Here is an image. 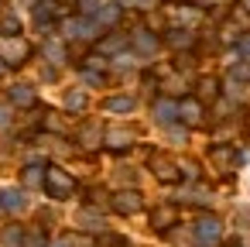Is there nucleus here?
Listing matches in <instances>:
<instances>
[{"label": "nucleus", "instance_id": "1", "mask_svg": "<svg viewBox=\"0 0 250 247\" xmlns=\"http://www.w3.org/2000/svg\"><path fill=\"white\" fill-rule=\"evenodd\" d=\"M192 233H195V237H192L195 247H219V244H223V226H219L216 216H199Z\"/></svg>", "mask_w": 250, "mask_h": 247}, {"label": "nucleus", "instance_id": "2", "mask_svg": "<svg viewBox=\"0 0 250 247\" xmlns=\"http://www.w3.org/2000/svg\"><path fill=\"white\" fill-rule=\"evenodd\" d=\"M72 189H76V182H72L69 172H62V168H45V192H48L52 199H69Z\"/></svg>", "mask_w": 250, "mask_h": 247}, {"label": "nucleus", "instance_id": "3", "mask_svg": "<svg viewBox=\"0 0 250 247\" xmlns=\"http://www.w3.org/2000/svg\"><path fill=\"white\" fill-rule=\"evenodd\" d=\"M151 172H154L158 182H178V179H182V168H178L171 158H161V155L151 158Z\"/></svg>", "mask_w": 250, "mask_h": 247}, {"label": "nucleus", "instance_id": "4", "mask_svg": "<svg viewBox=\"0 0 250 247\" xmlns=\"http://www.w3.org/2000/svg\"><path fill=\"white\" fill-rule=\"evenodd\" d=\"M110 206L117 209V213H137L141 206H144V199H141V192H134V189H124V192H113V199H110Z\"/></svg>", "mask_w": 250, "mask_h": 247}, {"label": "nucleus", "instance_id": "5", "mask_svg": "<svg viewBox=\"0 0 250 247\" xmlns=\"http://www.w3.org/2000/svg\"><path fill=\"white\" fill-rule=\"evenodd\" d=\"M28 42H21V38H0V55H4L7 62H24L28 59Z\"/></svg>", "mask_w": 250, "mask_h": 247}, {"label": "nucleus", "instance_id": "6", "mask_svg": "<svg viewBox=\"0 0 250 247\" xmlns=\"http://www.w3.org/2000/svg\"><path fill=\"white\" fill-rule=\"evenodd\" d=\"M65 31H69L72 38H96L100 24H96L93 18H76V21H69V24H65Z\"/></svg>", "mask_w": 250, "mask_h": 247}, {"label": "nucleus", "instance_id": "7", "mask_svg": "<svg viewBox=\"0 0 250 247\" xmlns=\"http://www.w3.org/2000/svg\"><path fill=\"white\" fill-rule=\"evenodd\" d=\"M154 120H158L161 127H171V124L178 120V103H175V100H158V103H154Z\"/></svg>", "mask_w": 250, "mask_h": 247}, {"label": "nucleus", "instance_id": "8", "mask_svg": "<svg viewBox=\"0 0 250 247\" xmlns=\"http://www.w3.org/2000/svg\"><path fill=\"white\" fill-rule=\"evenodd\" d=\"M59 0H42V4H35V24L38 28H45V24H52L55 18H59Z\"/></svg>", "mask_w": 250, "mask_h": 247}, {"label": "nucleus", "instance_id": "9", "mask_svg": "<svg viewBox=\"0 0 250 247\" xmlns=\"http://www.w3.org/2000/svg\"><path fill=\"white\" fill-rule=\"evenodd\" d=\"M175 220H178V209H175V206H158V209L151 213V226H154V230H171Z\"/></svg>", "mask_w": 250, "mask_h": 247}, {"label": "nucleus", "instance_id": "10", "mask_svg": "<svg viewBox=\"0 0 250 247\" xmlns=\"http://www.w3.org/2000/svg\"><path fill=\"white\" fill-rule=\"evenodd\" d=\"M93 21H96L100 28H113V24L120 21V4H103V7H96Z\"/></svg>", "mask_w": 250, "mask_h": 247}, {"label": "nucleus", "instance_id": "11", "mask_svg": "<svg viewBox=\"0 0 250 247\" xmlns=\"http://www.w3.org/2000/svg\"><path fill=\"white\" fill-rule=\"evenodd\" d=\"M11 107L31 110V107H35V90H31V86H14V90H11Z\"/></svg>", "mask_w": 250, "mask_h": 247}, {"label": "nucleus", "instance_id": "12", "mask_svg": "<svg viewBox=\"0 0 250 247\" xmlns=\"http://www.w3.org/2000/svg\"><path fill=\"white\" fill-rule=\"evenodd\" d=\"M137 107V96H130V93H120V96H110L106 100V110L110 113H130Z\"/></svg>", "mask_w": 250, "mask_h": 247}, {"label": "nucleus", "instance_id": "13", "mask_svg": "<svg viewBox=\"0 0 250 247\" xmlns=\"http://www.w3.org/2000/svg\"><path fill=\"white\" fill-rule=\"evenodd\" d=\"M134 52H141V55H154V52H158V38H154L151 31H137V35H134Z\"/></svg>", "mask_w": 250, "mask_h": 247}, {"label": "nucleus", "instance_id": "14", "mask_svg": "<svg viewBox=\"0 0 250 247\" xmlns=\"http://www.w3.org/2000/svg\"><path fill=\"white\" fill-rule=\"evenodd\" d=\"M103 144H106L110 151H124V148L134 144V134H127V131H110V134L103 137Z\"/></svg>", "mask_w": 250, "mask_h": 247}, {"label": "nucleus", "instance_id": "15", "mask_svg": "<svg viewBox=\"0 0 250 247\" xmlns=\"http://www.w3.org/2000/svg\"><path fill=\"white\" fill-rule=\"evenodd\" d=\"M24 206H28V199H24L21 189H4V209L7 213H21Z\"/></svg>", "mask_w": 250, "mask_h": 247}, {"label": "nucleus", "instance_id": "16", "mask_svg": "<svg viewBox=\"0 0 250 247\" xmlns=\"http://www.w3.org/2000/svg\"><path fill=\"white\" fill-rule=\"evenodd\" d=\"M178 117H182L185 124H199V120H202V107H199L195 100H185V103H178Z\"/></svg>", "mask_w": 250, "mask_h": 247}, {"label": "nucleus", "instance_id": "17", "mask_svg": "<svg viewBox=\"0 0 250 247\" xmlns=\"http://www.w3.org/2000/svg\"><path fill=\"white\" fill-rule=\"evenodd\" d=\"M0 240H4V247H24L28 244V233L21 226H7L4 233H0Z\"/></svg>", "mask_w": 250, "mask_h": 247}, {"label": "nucleus", "instance_id": "18", "mask_svg": "<svg viewBox=\"0 0 250 247\" xmlns=\"http://www.w3.org/2000/svg\"><path fill=\"white\" fill-rule=\"evenodd\" d=\"M124 48H127V38H120V35H110V38L100 42V55H117Z\"/></svg>", "mask_w": 250, "mask_h": 247}, {"label": "nucleus", "instance_id": "19", "mask_svg": "<svg viewBox=\"0 0 250 247\" xmlns=\"http://www.w3.org/2000/svg\"><path fill=\"white\" fill-rule=\"evenodd\" d=\"M195 96H199V100H206V103H209V100H216V96H219V83H216V79H202V83L195 86Z\"/></svg>", "mask_w": 250, "mask_h": 247}, {"label": "nucleus", "instance_id": "20", "mask_svg": "<svg viewBox=\"0 0 250 247\" xmlns=\"http://www.w3.org/2000/svg\"><path fill=\"white\" fill-rule=\"evenodd\" d=\"M86 103H89V100H86L83 90H69V93H65V110L76 113V110H86Z\"/></svg>", "mask_w": 250, "mask_h": 247}, {"label": "nucleus", "instance_id": "21", "mask_svg": "<svg viewBox=\"0 0 250 247\" xmlns=\"http://www.w3.org/2000/svg\"><path fill=\"white\" fill-rule=\"evenodd\" d=\"M21 179H24V185H42V182H45V168H42V165H28V168L21 172Z\"/></svg>", "mask_w": 250, "mask_h": 247}, {"label": "nucleus", "instance_id": "22", "mask_svg": "<svg viewBox=\"0 0 250 247\" xmlns=\"http://www.w3.org/2000/svg\"><path fill=\"white\" fill-rule=\"evenodd\" d=\"M168 45L171 48H188L192 45V35L188 31H168Z\"/></svg>", "mask_w": 250, "mask_h": 247}, {"label": "nucleus", "instance_id": "23", "mask_svg": "<svg viewBox=\"0 0 250 247\" xmlns=\"http://www.w3.org/2000/svg\"><path fill=\"white\" fill-rule=\"evenodd\" d=\"M229 79H233V83H250V66H247V62H240V66L229 72Z\"/></svg>", "mask_w": 250, "mask_h": 247}, {"label": "nucleus", "instance_id": "24", "mask_svg": "<svg viewBox=\"0 0 250 247\" xmlns=\"http://www.w3.org/2000/svg\"><path fill=\"white\" fill-rule=\"evenodd\" d=\"M0 31H4V35H21V21L18 18H4V21H0Z\"/></svg>", "mask_w": 250, "mask_h": 247}, {"label": "nucleus", "instance_id": "25", "mask_svg": "<svg viewBox=\"0 0 250 247\" xmlns=\"http://www.w3.org/2000/svg\"><path fill=\"white\" fill-rule=\"evenodd\" d=\"M83 144H86V148H96V144H100V127H86V131H83Z\"/></svg>", "mask_w": 250, "mask_h": 247}, {"label": "nucleus", "instance_id": "26", "mask_svg": "<svg viewBox=\"0 0 250 247\" xmlns=\"http://www.w3.org/2000/svg\"><path fill=\"white\" fill-rule=\"evenodd\" d=\"M178 168H182V175H188V182H195V179H199V165H195V161H182Z\"/></svg>", "mask_w": 250, "mask_h": 247}, {"label": "nucleus", "instance_id": "27", "mask_svg": "<svg viewBox=\"0 0 250 247\" xmlns=\"http://www.w3.org/2000/svg\"><path fill=\"white\" fill-rule=\"evenodd\" d=\"M236 52H240V55H243V59H250V31H247V35H240V38H236Z\"/></svg>", "mask_w": 250, "mask_h": 247}, {"label": "nucleus", "instance_id": "28", "mask_svg": "<svg viewBox=\"0 0 250 247\" xmlns=\"http://www.w3.org/2000/svg\"><path fill=\"white\" fill-rule=\"evenodd\" d=\"M24 247H45V233H42V230H31V233H28V244H24Z\"/></svg>", "mask_w": 250, "mask_h": 247}, {"label": "nucleus", "instance_id": "29", "mask_svg": "<svg viewBox=\"0 0 250 247\" xmlns=\"http://www.w3.org/2000/svg\"><path fill=\"white\" fill-rule=\"evenodd\" d=\"M48 127H52V131H65V124H62L59 113H48Z\"/></svg>", "mask_w": 250, "mask_h": 247}, {"label": "nucleus", "instance_id": "30", "mask_svg": "<svg viewBox=\"0 0 250 247\" xmlns=\"http://www.w3.org/2000/svg\"><path fill=\"white\" fill-rule=\"evenodd\" d=\"M11 124V107H0V127Z\"/></svg>", "mask_w": 250, "mask_h": 247}, {"label": "nucleus", "instance_id": "31", "mask_svg": "<svg viewBox=\"0 0 250 247\" xmlns=\"http://www.w3.org/2000/svg\"><path fill=\"white\" fill-rule=\"evenodd\" d=\"M79 7L83 11H96V0H79Z\"/></svg>", "mask_w": 250, "mask_h": 247}, {"label": "nucleus", "instance_id": "32", "mask_svg": "<svg viewBox=\"0 0 250 247\" xmlns=\"http://www.w3.org/2000/svg\"><path fill=\"white\" fill-rule=\"evenodd\" d=\"M226 247H243V240H240V237H233V240H226Z\"/></svg>", "mask_w": 250, "mask_h": 247}, {"label": "nucleus", "instance_id": "33", "mask_svg": "<svg viewBox=\"0 0 250 247\" xmlns=\"http://www.w3.org/2000/svg\"><path fill=\"white\" fill-rule=\"evenodd\" d=\"M243 7H247V11H250V0H243Z\"/></svg>", "mask_w": 250, "mask_h": 247}, {"label": "nucleus", "instance_id": "34", "mask_svg": "<svg viewBox=\"0 0 250 247\" xmlns=\"http://www.w3.org/2000/svg\"><path fill=\"white\" fill-rule=\"evenodd\" d=\"M52 247H69V244H52Z\"/></svg>", "mask_w": 250, "mask_h": 247}]
</instances>
